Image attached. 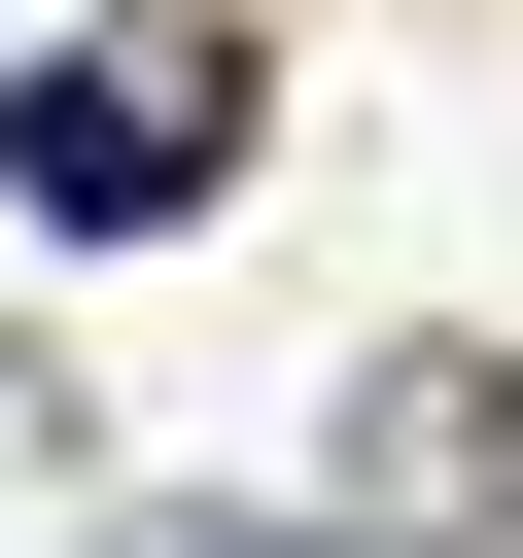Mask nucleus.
I'll return each mask as SVG.
<instances>
[{
	"label": "nucleus",
	"instance_id": "1",
	"mask_svg": "<svg viewBox=\"0 0 523 558\" xmlns=\"http://www.w3.org/2000/svg\"><path fill=\"white\" fill-rule=\"evenodd\" d=\"M0 209H35V244H174V209H244V70H174V35H35V70H0Z\"/></svg>",
	"mask_w": 523,
	"mask_h": 558
},
{
	"label": "nucleus",
	"instance_id": "2",
	"mask_svg": "<svg viewBox=\"0 0 523 558\" xmlns=\"http://www.w3.org/2000/svg\"><path fill=\"white\" fill-rule=\"evenodd\" d=\"M488 523H523V349H384V384H349L314 558H488Z\"/></svg>",
	"mask_w": 523,
	"mask_h": 558
},
{
	"label": "nucleus",
	"instance_id": "3",
	"mask_svg": "<svg viewBox=\"0 0 523 558\" xmlns=\"http://www.w3.org/2000/svg\"><path fill=\"white\" fill-rule=\"evenodd\" d=\"M35 523H70V384L0 349V558H35Z\"/></svg>",
	"mask_w": 523,
	"mask_h": 558
},
{
	"label": "nucleus",
	"instance_id": "4",
	"mask_svg": "<svg viewBox=\"0 0 523 558\" xmlns=\"http://www.w3.org/2000/svg\"><path fill=\"white\" fill-rule=\"evenodd\" d=\"M35 558H314V523H105V488H70V523H35Z\"/></svg>",
	"mask_w": 523,
	"mask_h": 558
}]
</instances>
